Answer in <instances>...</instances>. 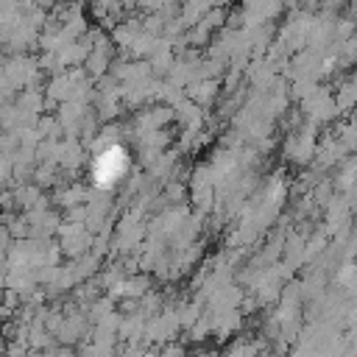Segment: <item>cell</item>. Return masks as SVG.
I'll use <instances>...</instances> for the list:
<instances>
[{
  "label": "cell",
  "mask_w": 357,
  "mask_h": 357,
  "mask_svg": "<svg viewBox=\"0 0 357 357\" xmlns=\"http://www.w3.org/2000/svg\"><path fill=\"white\" fill-rule=\"evenodd\" d=\"M95 181L100 184V187H109V184H114L120 176H123V170H126V153H123V148H106L98 159H95Z\"/></svg>",
  "instance_id": "6da1fadb"
}]
</instances>
